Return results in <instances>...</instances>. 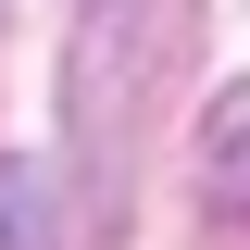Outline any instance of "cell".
Returning a JSON list of instances; mask_svg holds the SVG:
<instances>
[{
    "mask_svg": "<svg viewBox=\"0 0 250 250\" xmlns=\"http://www.w3.org/2000/svg\"><path fill=\"white\" fill-rule=\"evenodd\" d=\"M200 213L250 225V88H213V113H200Z\"/></svg>",
    "mask_w": 250,
    "mask_h": 250,
    "instance_id": "2",
    "label": "cell"
},
{
    "mask_svg": "<svg viewBox=\"0 0 250 250\" xmlns=\"http://www.w3.org/2000/svg\"><path fill=\"white\" fill-rule=\"evenodd\" d=\"M175 38H188V0H88V25H75V50H62V113H75V138H88L100 188H113L125 150H138L163 75H175Z\"/></svg>",
    "mask_w": 250,
    "mask_h": 250,
    "instance_id": "1",
    "label": "cell"
},
{
    "mask_svg": "<svg viewBox=\"0 0 250 250\" xmlns=\"http://www.w3.org/2000/svg\"><path fill=\"white\" fill-rule=\"evenodd\" d=\"M0 250H50V163L0 150Z\"/></svg>",
    "mask_w": 250,
    "mask_h": 250,
    "instance_id": "3",
    "label": "cell"
}]
</instances>
